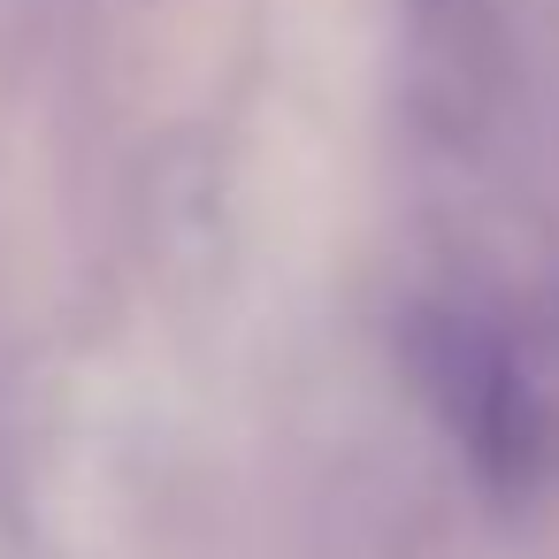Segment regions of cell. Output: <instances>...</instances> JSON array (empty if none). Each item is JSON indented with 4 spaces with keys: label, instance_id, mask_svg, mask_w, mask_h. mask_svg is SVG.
Segmentation results:
<instances>
[{
    "label": "cell",
    "instance_id": "6da1fadb",
    "mask_svg": "<svg viewBox=\"0 0 559 559\" xmlns=\"http://www.w3.org/2000/svg\"><path fill=\"white\" fill-rule=\"evenodd\" d=\"M437 391H444V406H452V421H460V437H467V452L490 467V475H521L528 467V399H521V383H513V368L483 345V337H452V345H437Z\"/></svg>",
    "mask_w": 559,
    "mask_h": 559
}]
</instances>
